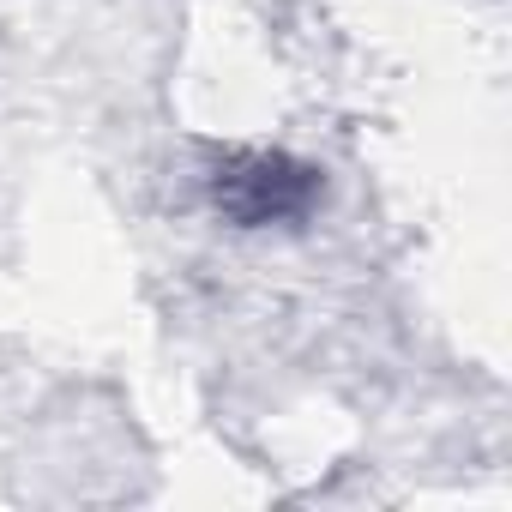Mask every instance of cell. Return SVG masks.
<instances>
[{
  "mask_svg": "<svg viewBox=\"0 0 512 512\" xmlns=\"http://www.w3.org/2000/svg\"><path fill=\"white\" fill-rule=\"evenodd\" d=\"M314 199H320V175L272 151H253L217 169V205L235 223H296L308 217Z\"/></svg>",
  "mask_w": 512,
  "mask_h": 512,
  "instance_id": "1",
  "label": "cell"
}]
</instances>
